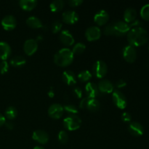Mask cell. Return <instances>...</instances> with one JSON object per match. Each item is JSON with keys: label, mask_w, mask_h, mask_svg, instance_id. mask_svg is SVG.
Listing matches in <instances>:
<instances>
[{"label": "cell", "mask_w": 149, "mask_h": 149, "mask_svg": "<svg viewBox=\"0 0 149 149\" xmlns=\"http://www.w3.org/2000/svg\"><path fill=\"white\" fill-rule=\"evenodd\" d=\"M9 63L7 61H2L0 63V73L1 74H4L8 71Z\"/></svg>", "instance_id": "obj_34"}, {"label": "cell", "mask_w": 149, "mask_h": 149, "mask_svg": "<svg viewBox=\"0 0 149 149\" xmlns=\"http://www.w3.org/2000/svg\"><path fill=\"white\" fill-rule=\"evenodd\" d=\"M141 15L144 20H149V4L143 6L141 10Z\"/></svg>", "instance_id": "obj_32"}, {"label": "cell", "mask_w": 149, "mask_h": 149, "mask_svg": "<svg viewBox=\"0 0 149 149\" xmlns=\"http://www.w3.org/2000/svg\"><path fill=\"white\" fill-rule=\"evenodd\" d=\"M85 49L86 45L84 43H82V42H78V43H77L73 47V49H71V51L74 53V55H75V54L79 55V54H81L82 52H84Z\"/></svg>", "instance_id": "obj_29"}, {"label": "cell", "mask_w": 149, "mask_h": 149, "mask_svg": "<svg viewBox=\"0 0 149 149\" xmlns=\"http://www.w3.org/2000/svg\"><path fill=\"white\" fill-rule=\"evenodd\" d=\"M137 17V11L132 7H128L124 13V19L127 23H132Z\"/></svg>", "instance_id": "obj_21"}, {"label": "cell", "mask_w": 149, "mask_h": 149, "mask_svg": "<svg viewBox=\"0 0 149 149\" xmlns=\"http://www.w3.org/2000/svg\"><path fill=\"white\" fill-rule=\"evenodd\" d=\"M62 79L68 85L73 86L77 84V77L71 70H66L63 73Z\"/></svg>", "instance_id": "obj_20"}, {"label": "cell", "mask_w": 149, "mask_h": 149, "mask_svg": "<svg viewBox=\"0 0 149 149\" xmlns=\"http://www.w3.org/2000/svg\"><path fill=\"white\" fill-rule=\"evenodd\" d=\"M127 85V82L124 79H119L116 83H115V87L117 89L123 88Z\"/></svg>", "instance_id": "obj_38"}, {"label": "cell", "mask_w": 149, "mask_h": 149, "mask_svg": "<svg viewBox=\"0 0 149 149\" xmlns=\"http://www.w3.org/2000/svg\"><path fill=\"white\" fill-rule=\"evenodd\" d=\"M112 29H113V36H122L128 33L130 30V25L127 23L126 22L119 20L114 23H112Z\"/></svg>", "instance_id": "obj_4"}, {"label": "cell", "mask_w": 149, "mask_h": 149, "mask_svg": "<svg viewBox=\"0 0 149 149\" xmlns=\"http://www.w3.org/2000/svg\"><path fill=\"white\" fill-rule=\"evenodd\" d=\"M74 53L69 48H62L54 55V62L59 66H68L72 63L74 61Z\"/></svg>", "instance_id": "obj_2"}, {"label": "cell", "mask_w": 149, "mask_h": 149, "mask_svg": "<svg viewBox=\"0 0 149 149\" xmlns=\"http://www.w3.org/2000/svg\"><path fill=\"white\" fill-rule=\"evenodd\" d=\"M19 5L23 10L30 11L34 9L37 5V1L36 0H20Z\"/></svg>", "instance_id": "obj_23"}, {"label": "cell", "mask_w": 149, "mask_h": 149, "mask_svg": "<svg viewBox=\"0 0 149 149\" xmlns=\"http://www.w3.org/2000/svg\"><path fill=\"white\" fill-rule=\"evenodd\" d=\"M97 87L100 93H105V94L113 93L114 90V85L113 83L108 79L100 80L97 84Z\"/></svg>", "instance_id": "obj_15"}, {"label": "cell", "mask_w": 149, "mask_h": 149, "mask_svg": "<svg viewBox=\"0 0 149 149\" xmlns=\"http://www.w3.org/2000/svg\"><path fill=\"white\" fill-rule=\"evenodd\" d=\"M12 52V49L10 45L7 42H0V59L2 61H6L10 56Z\"/></svg>", "instance_id": "obj_19"}, {"label": "cell", "mask_w": 149, "mask_h": 149, "mask_svg": "<svg viewBox=\"0 0 149 149\" xmlns=\"http://www.w3.org/2000/svg\"><path fill=\"white\" fill-rule=\"evenodd\" d=\"M128 130L131 135L135 137H140L144 133L143 126L137 122H130L128 127Z\"/></svg>", "instance_id": "obj_16"}, {"label": "cell", "mask_w": 149, "mask_h": 149, "mask_svg": "<svg viewBox=\"0 0 149 149\" xmlns=\"http://www.w3.org/2000/svg\"><path fill=\"white\" fill-rule=\"evenodd\" d=\"M38 49V42L36 39H29L23 44V50L27 55H32Z\"/></svg>", "instance_id": "obj_11"}, {"label": "cell", "mask_w": 149, "mask_h": 149, "mask_svg": "<svg viewBox=\"0 0 149 149\" xmlns=\"http://www.w3.org/2000/svg\"><path fill=\"white\" fill-rule=\"evenodd\" d=\"M64 112L63 106L60 103H53L48 109V114L51 118L58 119L61 118Z\"/></svg>", "instance_id": "obj_8"}, {"label": "cell", "mask_w": 149, "mask_h": 149, "mask_svg": "<svg viewBox=\"0 0 149 149\" xmlns=\"http://www.w3.org/2000/svg\"><path fill=\"white\" fill-rule=\"evenodd\" d=\"M26 24L31 29H39L43 27L42 22L36 16H30L26 19Z\"/></svg>", "instance_id": "obj_22"}, {"label": "cell", "mask_w": 149, "mask_h": 149, "mask_svg": "<svg viewBox=\"0 0 149 149\" xmlns=\"http://www.w3.org/2000/svg\"><path fill=\"white\" fill-rule=\"evenodd\" d=\"M48 93H49V96H51V97H53L54 93H53V91H52V90H50V91H49Z\"/></svg>", "instance_id": "obj_44"}, {"label": "cell", "mask_w": 149, "mask_h": 149, "mask_svg": "<svg viewBox=\"0 0 149 149\" xmlns=\"http://www.w3.org/2000/svg\"><path fill=\"white\" fill-rule=\"evenodd\" d=\"M88 100H89V97H84L81 100L79 103V107L81 109H87V103H88Z\"/></svg>", "instance_id": "obj_40"}, {"label": "cell", "mask_w": 149, "mask_h": 149, "mask_svg": "<svg viewBox=\"0 0 149 149\" xmlns=\"http://www.w3.org/2000/svg\"><path fill=\"white\" fill-rule=\"evenodd\" d=\"M4 125L6 126V127L8 130H13L14 128V125H13V122H6Z\"/></svg>", "instance_id": "obj_42"}, {"label": "cell", "mask_w": 149, "mask_h": 149, "mask_svg": "<svg viewBox=\"0 0 149 149\" xmlns=\"http://www.w3.org/2000/svg\"><path fill=\"white\" fill-rule=\"evenodd\" d=\"M1 24L4 30L11 31L13 30L17 26V20L15 16L12 15H7L1 19Z\"/></svg>", "instance_id": "obj_10"}, {"label": "cell", "mask_w": 149, "mask_h": 149, "mask_svg": "<svg viewBox=\"0 0 149 149\" xmlns=\"http://www.w3.org/2000/svg\"><path fill=\"white\" fill-rule=\"evenodd\" d=\"M62 27H63V24L60 20H55V21L52 23L51 29H52V33H58V32L61 31Z\"/></svg>", "instance_id": "obj_33"}, {"label": "cell", "mask_w": 149, "mask_h": 149, "mask_svg": "<svg viewBox=\"0 0 149 149\" xmlns=\"http://www.w3.org/2000/svg\"><path fill=\"white\" fill-rule=\"evenodd\" d=\"M63 126L69 131L77 130L80 127L81 119L77 114H69L63 119Z\"/></svg>", "instance_id": "obj_3"}, {"label": "cell", "mask_w": 149, "mask_h": 149, "mask_svg": "<svg viewBox=\"0 0 149 149\" xmlns=\"http://www.w3.org/2000/svg\"><path fill=\"white\" fill-rule=\"evenodd\" d=\"M77 78L79 79L81 82H86V81H90L92 78V74L88 70H83L81 72L79 73L77 75Z\"/></svg>", "instance_id": "obj_28"}, {"label": "cell", "mask_w": 149, "mask_h": 149, "mask_svg": "<svg viewBox=\"0 0 149 149\" xmlns=\"http://www.w3.org/2000/svg\"><path fill=\"white\" fill-rule=\"evenodd\" d=\"M85 92L87 97L95 98L100 94L97 85L94 82H87L85 85Z\"/></svg>", "instance_id": "obj_18"}, {"label": "cell", "mask_w": 149, "mask_h": 149, "mask_svg": "<svg viewBox=\"0 0 149 149\" xmlns=\"http://www.w3.org/2000/svg\"><path fill=\"white\" fill-rule=\"evenodd\" d=\"M49 135L42 130H36L32 134V138L40 144H45L49 141Z\"/></svg>", "instance_id": "obj_14"}, {"label": "cell", "mask_w": 149, "mask_h": 149, "mask_svg": "<svg viewBox=\"0 0 149 149\" xmlns=\"http://www.w3.org/2000/svg\"><path fill=\"white\" fill-rule=\"evenodd\" d=\"M109 20V14L105 10H100L95 15L94 21L98 26H103Z\"/></svg>", "instance_id": "obj_17"}, {"label": "cell", "mask_w": 149, "mask_h": 149, "mask_svg": "<svg viewBox=\"0 0 149 149\" xmlns=\"http://www.w3.org/2000/svg\"><path fill=\"white\" fill-rule=\"evenodd\" d=\"M73 93H74V95L77 98H81V96H82V91L78 87H76L73 89Z\"/></svg>", "instance_id": "obj_39"}, {"label": "cell", "mask_w": 149, "mask_h": 149, "mask_svg": "<svg viewBox=\"0 0 149 149\" xmlns=\"http://www.w3.org/2000/svg\"><path fill=\"white\" fill-rule=\"evenodd\" d=\"M63 21L67 24H74L79 20V14L74 10H67L62 15Z\"/></svg>", "instance_id": "obj_12"}, {"label": "cell", "mask_w": 149, "mask_h": 149, "mask_svg": "<svg viewBox=\"0 0 149 149\" xmlns=\"http://www.w3.org/2000/svg\"><path fill=\"white\" fill-rule=\"evenodd\" d=\"M108 72V65L102 60L95 61L93 65V74L97 78H103Z\"/></svg>", "instance_id": "obj_5"}, {"label": "cell", "mask_w": 149, "mask_h": 149, "mask_svg": "<svg viewBox=\"0 0 149 149\" xmlns=\"http://www.w3.org/2000/svg\"><path fill=\"white\" fill-rule=\"evenodd\" d=\"M112 99H113V103L119 109H124L127 107V97L120 90H113V93H112Z\"/></svg>", "instance_id": "obj_6"}, {"label": "cell", "mask_w": 149, "mask_h": 149, "mask_svg": "<svg viewBox=\"0 0 149 149\" xmlns=\"http://www.w3.org/2000/svg\"><path fill=\"white\" fill-rule=\"evenodd\" d=\"M83 3V0H69L68 1V4L71 7H78Z\"/></svg>", "instance_id": "obj_37"}, {"label": "cell", "mask_w": 149, "mask_h": 149, "mask_svg": "<svg viewBox=\"0 0 149 149\" xmlns=\"http://www.w3.org/2000/svg\"><path fill=\"white\" fill-rule=\"evenodd\" d=\"M121 118H122V120L124 122H126V123H128V122H130L131 120H132V116H131L130 113L129 112H124L123 113L121 116Z\"/></svg>", "instance_id": "obj_36"}, {"label": "cell", "mask_w": 149, "mask_h": 149, "mask_svg": "<svg viewBox=\"0 0 149 149\" xmlns=\"http://www.w3.org/2000/svg\"><path fill=\"white\" fill-rule=\"evenodd\" d=\"M5 122H6L5 116L0 113V127H2L3 125H4Z\"/></svg>", "instance_id": "obj_41"}, {"label": "cell", "mask_w": 149, "mask_h": 149, "mask_svg": "<svg viewBox=\"0 0 149 149\" xmlns=\"http://www.w3.org/2000/svg\"><path fill=\"white\" fill-rule=\"evenodd\" d=\"M101 36V30L99 27L96 26H90L87 28L85 31V37L90 42L97 40Z\"/></svg>", "instance_id": "obj_9"}, {"label": "cell", "mask_w": 149, "mask_h": 149, "mask_svg": "<svg viewBox=\"0 0 149 149\" xmlns=\"http://www.w3.org/2000/svg\"><path fill=\"white\" fill-rule=\"evenodd\" d=\"M100 103L96 98H89L87 109L92 112H96L100 109Z\"/></svg>", "instance_id": "obj_25"}, {"label": "cell", "mask_w": 149, "mask_h": 149, "mask_svg": "<svg viewBox=\"0 0 149 149\" xmlns=\"http://www.w3.org/2000/svg\"><path fill=\"white\" fill-rule=\"evenodd\" d=\"M59 38L61 42L64 45L68 47L74 45V42H75V39H74V36H73L72 33L68 30H66V29L61 31V33L59 35Z\"/></svg>", "instance_id": "obj_13"}, {"label": "cell", "mask_w": 149, "mask_h": 149, "mask_svg": "<svg viewBox=\"0 0 149 149\" xmlns=\"http://www.w3.org/2000/svg\"><path fill=\"white\" fill-rule=\"evenodd\" d=\"M33 149H45V148H44V147H42V146H37L34 147V148H33Z\"/></svg>", "instance_id": "obj_43"}, {"label": "cell", "mask_w": 149, "mask_h": 149, "mask_svg": "<svg viewBox=\"0 0 149 149\" xmlns=\"http://www.w3.org/2000/svg\"><path fill=\"white\" fill-rule=\"evenodd\" d=\"M103 33L106 36H113V29H112V23H109L105 26L103 29Z\"/></svg>", "instance_id": "obj_35"}, {"label": "cell", "mask_w": 149, "mask_h": 149, "mask_svg": "<svg viewBox=\"0 0 149 149\" xmlns=\"http://www.w3.org/2000/svg\"><path fill=\"white\" fill-rule=\"evenodd\" d=\"M64 5H65V2L63 0H55L50 3L49 8L51 11L56 13V12L61 11L64 7Z\"/></svg>", "instance_id": "obj_26"}, {"label": "cell", "mask_w": 149, "mask_h": 149, "mask_svg": "<svg viewBox=\"0 0 149 149\" xmlns=\"http://www.w3.org/2000/svg\"><path fill=\"white\" fill-rule=\"evenodd\" d=\"M10 63L12 66L19 68V67L23 66L26 63V59L21 55H15L11 58Z\"/></svg>", "instance_id": "obj_24"}, {"label": "cell", "mask_w": 149, "mask_h": 149, "mask_svg": "<svg viewBox=\"0 0 149 149\" xmlns=\"http://www.w3.org/2000/svg\"><path fill=\"white\" fill-rule=\"evenodd\" d=\"M129 45L133 47H140L145 45L148 40V33L142 27H134L130 29L127 35Z\"/></svg>", "instance_id": "obj_1"}, {"label": "cell", "mask_w": 149, "mask_h": 149, "mask_svg": "<svg viewBox=\"0 0 149 149\" xmlns=\"http://www.w3.org/2000/svg\"><path fill=\"white\" fill-rule=\"evenodd\" d=\"M17 116V110L14 106H8L5 110V118L9 120L15 119Z\"/></svg>", "instance_id": "obj_27"}, {"label": "cell", "mask_w": 149, "mask_h": 149, "mask_svg": "<svg viewBox=\"0 0 149 149\" xmlns=\"http://www.w3.org/2000/svg\"><path fill=\"white\" fill-rule=\"evenodd\" d=\"M68 133H67L66 131L65 130H61L60 131L58 135V139L59 141V142L62 144H65L67 143V142L68 141Z\"/></svg>", "instance_id": "obj_30"}, {"label": "cell", "mask_w": 149, "mask_h": 149, "mask_svg": "<svg viewBox=\"0 0 149 149\" xmlns=\"http://www.w3.org/2000/svg\"><path fill=\"white\" fill-rule=\"evenodd\" d=\"M64 111L70 114H77L78 113V109L76 106L73 104H66L63 106Z\"/></svg>", "instance_id": "obj_31"}, {"label": "cell", "mask_w": 149, "mask_h": 149, "mask_svg": "<svg viewBox=\"0 0 149 149\" xmlns=\"http://www.w3.org/2000/svg\"><path fill=\"white\" fill-rule=\"evenodd\" d=\"M122 55L127 62L134 63L137 58V50L132 45H126L122 49Z\"/></svg>", "instance_id": "obj_7"}]
</instances>
